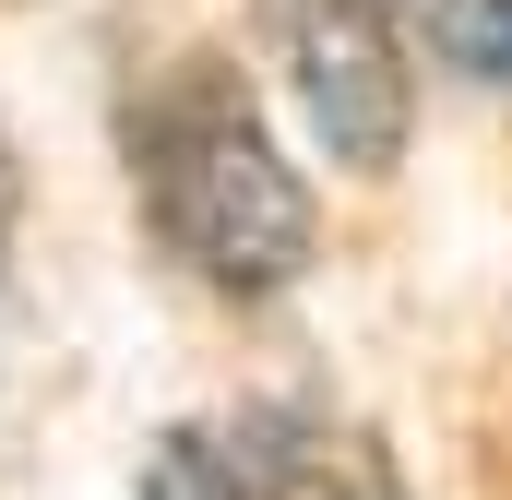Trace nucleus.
<instances>
[{
	"mask_svg": "<svg viewBox=\"0 0 512 500\" xmlns=\"http://www.w3.org/2000/svg\"><path fill=\"white\" fill-rule=\"evenodd\" d=\"M262 500H405V477H393V453L370 429H286Z\"/></svg>",
	"mask_w": 512,
	"mask_h": 500,
	"instance_id": "4",
	"label": "nucleus"
},
{
	"mask_svg": "<svg viewBox=\"0 0 512 500\" xmlns=\"http://www.w3.org/2000/svg\"><path fill=\"white\" fill-rule=\"evenodd\" d=\"M405 0H274V48H286V84H298V120L310 143L346 167V179H382L405 155V36H393Z\"/></svg>",
	"mask_w": 512,
	"mask_h": 500,
	"instance_id": "2",
	"label": "nucleus"
},
{
	"mask_svg": "<svg viewBox=\"0 0 512 500\" xmlns=\"http://www.w3.org/2000/svg\"><path fill=\"white\" fill-rule=\"evenodd\" d=\"M405 24L429 36L441 72H465V84H512V0H405Z\"/></svg>",
	"mask_w": 512,
	"mask_h": 500,
	"instance_id": "5",
	"label": "nucleus"
},
{
	"mask_svg": "<svg viewBox=\"0 0 512 500\" xmlns=\"http://www.w3.org/2000/svg\"><path fill=\"white\" fill-rule=\"evenodd\" d=\"M131 191L167 262H191L215 298H286L310 274V191L215 48L167 60L155 96H131Z\"/></svg>",
	"mask_w": 512,
	"mask_h": 500,
	"instance_id": "1",
	"label": "nucleus"
},
{
	"mask_svg": "<svg viewBox=\"0 0 512 500\" xmlns=\"http://www.w3.org/2000/svg\"><path fill=\"white\" fill-rule=\"evenodd\" d=\"M12 215H24V167H12V143H0V262H12Z\"/></svg>",
	"mask_w": 512,
	"mask_h": 500,
	"instance_id": "6",
	"label": "nucleus"
},
{
	"mask_svg": "<svg viewBox=\"0 0 512 500\" xmlns=\"http://www.w3.org/2000/svg\"><path fill=\"white\" fill-rule=\"evenodd\" d=\"M262 441H274V417H179V429H155L131 500H262L274 489Z\"/></svg>",
	"mask_w": 512,
	"mask_h": 500,
	"instance_id": "3",
	"label": "nucleus"
}]
</instances>
